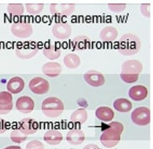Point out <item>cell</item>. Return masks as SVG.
I'll return each instance as SVG.
<instances>
[{"mask_svg": "<svg viewBox=\"0 0 153 149\" xmlns=\"http://www.w3.org/2000/svg\"><path fill=\"white\" fill-rule=\"evenodd\" d=\"M129 96L131 99H132L135 101H141L145 100L148 95V90L147 88L141 85L134 86L131 88H130L128 92Z\"/></svg>", "mask_w": 153, "mask_h": 149, "instance_id": "cell-15", "label": "cell"}, {"mask_svg": "<svg viewBox=\"0 0 153 149\" xmlns=\"http://www.w3.org/2000/svg\"><path fill=\"white\" fill-rule=\"evenodd\" d=\"M131 120L137 126H146L151 122V112L148 107H139L131 113Z\"/></svg>", "mask_w": 153, "mask_h": 149, "instance_id": "cell-5", "label": "cell"}, {"mask_svg": "<svg viewBox=\"0 0 153 149\" xmlns=\"http://www.w3.org/2000/svg\"><path fill=\"white\" fill-rule=\"evenodd\" d=\"M43 113L49 118H57L62 115L65 106L62 101L57 97H48L43 101L41 106Z\"/></svg>", "mask_w": 153, "mask_h": 149, "instance_id": "cell-3", "label": "cell"}, {"mask_svg": "<svg viewBox=\"0 0 153 149\" xmlns=\"http://www.w3.org/2000/svg\"><path fill=\"white\" fill-rule=\"evenodd\" d=\"M91 39L84 34H79L73 39L71 46L75 50H87L91 47Z\"/></svg>", "mask_w": 153, "mask_h": 149, "instance_id": "cell-18", "label": "cell"}, {"mask_svg": "<svg viewBox=\"0 0 153 149\" xmlns=\"http://www.w3.org/2000/svg\"><path fill=\"white\" fill-rule=\"evenodd\" d=\"M4 149H22L20 147H19V146H9V147H7V148H5Z\"/></svg>", "mask_w": 153, "mask_h": 149, "instance_id": "cell-36", "label": "cell"}, {"mask_svg": "<svg viewBox=\"0 0 153 149\" xmlns=\"http://www.w3.org/2000/svg\"><path fill=\"white\" fill-rule=\"evenodd\" d=\"M64 63L69 69H76L80 65V58L74 53L67 54L64 58Z\"/></svg>", "mask_w": 153, "mask_h": 149, "instance_id": "cell-25", "label": "cell"}, {"mask_svg": "<svg viewBox=\"0 0 153 149\" xmlns=\"http://www.w3.org/2000/svg\"><path fill=\"white\" fill-rule=\"evenodd\" d=\"M87 117H88V114L86 110L84 108H79L71 114V121L75 124L76 123L83 124L86 121Z\"/></svg>", "mask_w": 153, "mask_h": 149, "instance_id": "cell-26", "label": "cell"}, {"mask_svg": "<svg viewBox=\"0 0 153 149\" xmlns=\"http://www.w3.org/2000/svg\"><path fill=\"white\" fill-rule=\"evenodd\" d=\"M143 66L141 61L137 60H126L121 66L122 74H139L142 71Z\"/></svg>", "mask_w": 153, "mask_h": 149, "instance_id": "cell-12", "label": "cell"}, {"mask_svg": "<svg viewBox=\"0 0 153 149\" xmlns=\"http://www.w3.org/2000/svg\"><path fill=\"white\" fill-rule=\"evenodd\" d=\"M25 7L29 13L32 15H36L39 14L43 11L45 5L43 4H26Z\"/></svg>", "mask_w": 153, "mask_h": 149, "instance_id": "cell-28", "label": "cell"}, {"mask_svg": "<svg viewBox=\"0 0 153 149\" xmlns=\"http://www.w3.org/2000/svg\"><path fill=\"white\" fill-rule=\"evenodd\" d=\"M11 32L15 37L19 39L29 38L33 34V26L29 23L25 22L14 23L11 26Z\"/></svg>", "mask_w": 153, "mask_h": 149, "instance_id": "cell-6", "label": "cell"}, {"mask_svg": "<svg viewBox=\"0 0 153 149\" xmlns=\"http://www.w3.org/2000/svg\"><path fill=\"white\" fill-rule=\"evenodd\" d=\"M85 139V135L83 131L79 129H73L67 133L66 140L72 145H80Z\"/></svg>", "mask_w": 153, "mask_h": 149, "instance_id": "cell-19", "label": "cell"}, {"mask_svg": "<svg viewBox=\"0 0 153 149\" xmlns=\"http://www.w3.org/2000/svg\"><path fill=\"white\" fill-rule=\"evenodd\" d=\"M124 131V126L119 121H112L104 130L100 135L101 144L107 148H112L116 147L120 140V136Z\"/></svg>", "mask_w": 153, "mask_h": 149, "instance_id": "cell-1", "label": "cell"}, {"mask_svg": "<svg viewBox=\"0 0 153 149\" xmlns=\"http://www.w3.org/2000/svg\"><path fill=\"white\" fill-rule=\"evenodd\" d=\"M13 109V95L8 91L0 92V114L5 115Z\"/></svg>", "mask_w": 153, "mask_h": 149, "instance_id": "cell-14", "label": "cell"}, {"mask_svg": "<svg viewBox=\"0 0 153 149\" xmlns=\"http://www.w3.org/2000/svg\"><path fill=\"white\" fill-rule=\"evenodd\" d=\"M44 140L49 145H58L63 140V136L61 133L56 130H50L46 132L44 136Z\"/></svg>", "mask_w": 153, "mask_h": 149, "instance_id": "cell-20", "label": "cell"}, {"mask_svg": "<svg viewBox=\"0 0 153 149\" xmlns=\"http://www.w3.org/2000/svg\"><path fill=\"white\" fill-rule=\"evenodd\" d=\"M43 54L46 58H48L50 60H54L56 59L59 58L61 54V51L56 46V45L50 44L43 49Z\"/></svg>", "mask_w": 153, "mask_h": 149, "instance_id": "cell-23", "label": "cell"}, {"mask_svg": "<svg viewBox=\"0 0 153 149\" xmlns=\"http://www.w3.org/2000/svg\"><path fill=\"white\" fill-rule=\"evenodd\" d=\"M141 49V40L133 34H125L118 43V51L120 54L130 56L137 54Z\"/></svg>", "mask_w": 153, "mask_h": 149, "instance_id": "cell-2", "label": "cell"}, {"mask_svg": "<svg viewBox=\"0 0 153 149\" xmlns=\"http://www.w3.org/2000/svg\"><path fill=\"white\" fill-rule=\"evenodd\" d=\"M84 79L88 85L93 87L101 86L105 83L104 74L95 70H90L86 71L84 74Z\"/></svg>", "mask_w": 153, "mask_h": 149, "instance_id": "cell-8", "label": "cell"}, {"mask_svg": "<svg viewBox=\"0 0 153 149\" xmlns=\"http://www.w3.org/2000/svg\"><path fill=\"white\" fill-rule=\"evenodd\" d=\"M141 12L143 16L150 18L152 14V4H142L141 5Z\"/></svg>", "mask_w": 153, "mask_h": 149, "instance_id": "cell-33", "label": "cell"}, {"mask_svg": "<svg viewBox=\"0 0 153 149\" xmlns=\"http://www.w3.org/2000/svg\"><path fill=\"white\" fill-rule=\"evenodd\" d=\"M118 35V30L113 26H106L101 29L100 38L103 41H114Z\"/></svg>", "mask_w": 153, "mask_h": 149, "instance_id": "cell-22", "label": "cell"}, {"mask_svg": "<svg viewBox=\"0 0 153 149\" xmlns=\"http://www.w3.org/2000/svg\"><path fill=\"white\" fill-rule=\"evenodd\" d=\"M62 71V67L58 62H47L42 66V72L50 78L59 76Z\"/></svg>", "mask_w": 153, "mask_h": 149, "instance_id": "cell-16", "label": "cell"}, {"mask_svg": "<svg viewBox=\"0 0 153 149\" xmlns=\"http://www.w3.org/2000/svg\"><path fill=\"white\" fill-rule=\"evenodd\" d=\"M120 79L126 83H134L138 80L139 79V74H122L120 73Z\"/></svg>", "mask_w": 153, "mask_h": 149, "instance_id": "cell-30", "label": "cell"}, {"mask_svg": "<svg viewBox=\"0 0 153 149\" xmlns=\"http://www.w3.org/2000/svg\"><path fill=\"white\" fill-rule=\"evenodd\" d=\"M7 129H8L7 122H6L4 119L0 118V134L5 133V132L7 131Z\"/></svg>", "mask_w": 153, "mask_h": 149, "instance_id": "cell-34", "label": "cell"}, {"mask_svg": "<svg viewBox=\"0 0 153 149\" xmlns=\"http://www.w3.org/2000/svg\"><path fill=\"white\" fill-rule=\"evenodd\" d=\"M108 7L110 8V10H111L113 12L120 13L124 11L126 5L125 4H108Z\"/></svg>", "mask_w": 153, "mask_h": 149, "instance_id": "cell-32", "label": "cell"}, {"mask_svg": "<svg viewBox=\"0 0 153 149\" xmlns=\"http://www.w3.org/2000/svg\"><path fill=\"white\" fill-rule=\"evenodd\" d=\"M74 4H52L50 7L51 14L55 16H68L75 11Z\"/></svg>", "mask_w": 153, "mask_h": 149, "instance_id": "cell-9", "label": "cell"}, {"mask_svg": "<svg viewBox=\"0 0 153 149\" xmlns=\"http://www.w3.org/2000/svg\"><path fill=\"white\" fill-rule=\"evenodd\" d=\"M72 33V28L68 24H55L52 28V34L58 39H66Z\"/></svg>", "mask_w": 153, "mask_h": 149, "instance_id": "cell-13", "label": "cell"}, {"mask_svg": "<svg viewBox=\"0 0 153 149\" xmlns=\"http://www.w3.org/2000/svg\"><path fill=\"white\" fill-rule=\"evenodd\" d=\"M39 128V125L38 121L34 120L33 118H24L19 121V130L21 133H24L25 135H31L35 133L38 131Z\"/></svg>", "mask_w": 153, "mask_h": 149, "instance_id": "cell-10", "label": "cell"}, {"mask_svg": "<svg viewBox=\"0 0 153 149\" xmlns=\"http://www.w3.org/2000/svg\"><path fill=\"white\" fill-rule=\"evenodd\" d=\"M83 149H100L97 145L95 144H88L87 146H85Z\"/></svg>", "mask_w": 153, "mask_h": 149, "instance_id": "cell-35", "label": "cell"}, {"mask_svg": "<svg viewBox=\"0 0 153 149\" xmlns=\"http://www.w3.org/2000/svg\"><path fill=\"white\" fill-rule=\"evenodd\" d=\"M26 149H44L45 146L41 142L38 141V140H32L29 142L27 143L26 145Z\"/></svg>", "mask_w": 153, "mask_h": 149, "instance_id": "cell-31", "label": "cell"}, {"mask_svg": "<svg viewBox=\"0 0 153 149\" xmlns=\"http://www.w3.org/2000/svg\"><path fill=\"white\" fill-rule=\"evenodd\" d=\"M0 49H1V45H0Z\"/></svg>", "mask_w": 153, "mask_h": 149, "instance_id": "cell-37", "label": "cell"}, {"mask_svg": "<svg viewBox=\"0 0 153 149\" xmlns=\"http://www.w3.org/2000/svg\"><path fill=\"white\" fill-rule=\"evenodd\" d=\"M8 13L13 16H20L25 12L24 5L21 4H10L8 5Z\"/></svg>", "mask_w": 153, "mask_h": 149, "instance_id": "cell-27", "label": "cell"}, {"mask_svg": "<svg viewBox=\"0 0 153 149\" xmlns=\"http://www.w3.org/2000/svg\"><path fill=\"white\" fill-rule=\"evenodd\" d=\"M25 83L24 79L19 76H14L7 83V90L11 94H18L25 89Z\"/></svg>", "mask_w": 153, "mask_h": 149, "instance_id": "cell-17", "label": "cell"}, {"mask_svg": "<svg viewBox=\"0 0 153 149\" xmlns=\"http://www.w3.org/2000/svg\"><path fill=\"white\" fill-rule=\"evenodd\" d=\"M15 107H16L17 110L19 112H20L21 113L28 114V113H30L33 111L34 102L30 96L23 95V96H20L17 99Z\"/></svg>", "mask_w": 153, "mask_h": 149, "instance_id": "cell-11", "label": "cell"}, {"mask_svg": "<svg viewBox=\"0 0 153 149\" xmlns=\"http://www.w3.org/2000/svg\"><path fill=\"white\" fill-rule=\"evenodd\" d=\"M10 138L13 142H16V143H21L23 142L26 141L27 139V136L25 135L24 133H22L19 130V129H15V130H13L12 133L10 134Z\"/></svg>", "mask_w": 153, "mask_h": 149, "instance_id": "cell-29", "label": "cell"}, {"mask_svg": "<svg viewBox=\"0 0 153 149\" xmlns=\"http://www.w3.org/2000/svg\"><path fill=\"white\" fill-rule=\"evenodd\" d=\"M39 49L33 41H27L25 44H22L18 46L15 50L17 57L22 60H29L33 58L39 53Z\"/></svg>", "mask_w": 153, "mask_h": 149, "instance_id": "cell-4", "label": "cell"}, {"mask_svg": "<svg viewBox=\"0 0 153 149\" xmlns=\"http://www.w3.org/2000/svg\"><path fill=\"white\" fill-rule=\"evenodd\" d=\"M114 108L117 112H128L132 108V103L126 98H118L114 101Z\"/></svg>", "mask_w": 153, "mask_h": 149, "instance_id": "cell-24", "label": "cell"}, {"mask_svg": "<svg viewBox=\"0 0 153 149\" xmlns=\"http://www.w3.org/2000/svg\"><path fill=\"white\" fill-rule=\"evenodd\" d=\"M30 91L36 95H45L50 90L49 81L42 77H34L29 82Z\"/></svg>", "mask_w": 153, "mask_h": 149, "instance_id": "cell-7", "label": "cell"}, {"mask_svg": "<svg viewBox=\"0 0 153 149\" xmlns=\"http://www.w3.org/2000/svg\"><path fill=\"white\" fill-rule=\"evenodd\" d=\"M95 116L102 121H111L115 116V113L108 107H100L95 111Z\"/></svg>", "mask_w": 153, "mask_h": 149, "instance_id": "cell-21", "label": "cell"}]
</instances>
